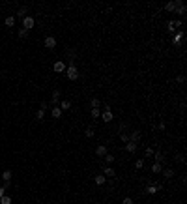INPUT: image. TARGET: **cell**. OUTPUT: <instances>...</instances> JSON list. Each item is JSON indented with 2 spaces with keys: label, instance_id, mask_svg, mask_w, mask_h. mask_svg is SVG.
Wrapping results in <instances>:
<instances>
[{
  "label": "cell",
  "instance_id": "cell-36",
  "mask_svg": "<svg viewBox=\"0 0 187 204\" xmlns=\"http://www.w3.org/2000/svg\"><path fill=\"white\" fill-rule=\"evenodd\" d=\"M176 82L183 84V82H185V75H178V77H176Z\"/></svg>",
  "mask_w": 187,
  "mask_h": 204
},
{
  "label": "cell",
  "instance_id": "cell-32",
  "mask_svg": "<svg viewBox=\"0 0 187 204\" xmlns=\"http://www.w3.org/2000/svg\"><path fill=\"white\" fill-rule=\"evenodd\" d=\"M0 204H11V197L4 195V197H2V199H0Z\"/></svg>",
  "mask_w": 187,
  "mask_h": 204
},
{
  "label": "cell",
  "instance_id": "cell-29",
  "mask_svg": "<svg viewBox=\"0 0 187 204\" xmlns=\"http://www.w3.org/2000/svg\"><path fill=\"white\" fill-rule=\"evenodd\" d=\"M45 114H47V113H45L43 109H40V111L36 113V120H43V118H45Z\"/></svg>",
  "mask_w": 187,
  "mask_h": 204
},
{
  "label": "cell",
  "instance_id": "cell-15",
  "mask_svg": "<svg viewBox=\"0 0 187 204\" xmlns=\"http://www.w3.org/2000/svg\"><path fill=\"white\" fill-rule=\"evenodd\" d=\"M51 116H53L54 120H58V118L62 116V109H60V107H53V109H51Z\"/></svg>",
  "mask_w": 187,
  "mask_h": 204
},
{
  "label": "cell",
  "instance_id": "cell-25",
  "mask_svg": "<svg viewBox=\"0 0 187 204\" xmlns=\"http://www.w3.org/2000/svg\"><path fill=\"white\" fill-rule=\"evenodd\" d=\"M2 178H4V182H11V170H4Z\"/></svg>",
  "mask_w": 187,
  "mask_h": 204
},
{
  "label": "cell",
  "instance_id": "cell-5",
  "mask_svg": "<svg viewBox=\"0 0 187 204\" xmlns=\"http://www.w3.org/2000/svg\"><path fill=\"white\" fill-rule=\"evenodd\" d=\"M159 189H163V184H151V186L146 187V193L148 195H155Z\"/></svg>",
  "mask_w": 187,
  "mask_h": 204
},
{
  "label": "cell",
  "instance_id": "cell-10",
  "mask_svg": "<svg viewBox=\"0 0 187 204\" xmlns=\"http://www.w3.org/2000/svg\"><path fill=\"white\" fill-rule=\"evenodd\" d=\"M137 148H138L137 142H133V141H127V142H125V150H127L129 154H135V152H137Z\"/></svg>",
  "mask_w": 187,
  "mask_h": 204
},
{
  "label": "cell",
  "instance_id": "cell-1",
  "mask_svg": "<svg viewBox=\"0 0 187 204\" xmlns=\"http://www.w3.org/2000/svg\"><path fill=\"white\" fill-rule=\"evenodd\" d=\"M66 75H67L69 81H77V79H79V69H77L75 64H69L66 68Z\"/></svg>",
  "mask_w": 187,
  "mask_h": 204
},
{
  "label": "cell",
  "instance_id": "cell-39",
  "mask_svg": "<svg viewBox=\"0 0 187 204\" xmlns=\"http://www.w3.org/2000/svg\"><path fill=\"white\" fill-rule=\"evenodd\" d=\"M9 186H11V182H4V186L2 187H4V189H9Z\"/></svg>",
  "mask_w": 187,
  "mask_h": 204
},
{
  "label": "cell",
  "instance_id": "cell-34",
  "mask_svg": "<svg viewBox=\"0 0 187 204\" xmlns=\"http://www.w3.org/2000/svg\"><path fill=\"white\" fill-rule=\"evenodd\" d=\"M135 167H137V168H142V167H144V159H137V161H135Z\"/></svg>",
  "mask_w": 187,
  "mask_h": 204
},
{
  "label": "cell",
  "instance_id": "cell-2",
  "mask_svg": "<svg viewBox=\"0 0 187 204\" xmlns=\"http://www.w3.org/2000/svg\"><path fill=\"white\" fill-rule=\"evenodd\" d=\"M112 118H114V114H112L111 107H109V105H105V107H103V113H101V120H103L105 124H109V122H112Z\"/></svg>",
  "mask_w": 187,
  "mask_h": 204
},
{
  "label": "cell",
  "instance_id": "cell-21",
  "mask_svg": "<svg viewBox=\"0 0 187 204\" xmlns=\"http://www.w3.org/2000/svg\"><path fill=\"white\" fill-rule=\"evenodd\" d=\"M103 159H105V163H107L109 167H111V165L114 163V159H116V157H114V155H112V154H107V155H105V157H103Z\"/></svg>",
  "mask_w": 187,
  "mask_h": 204
},
{
  "label": "cell",
  "instance_id": "cell-38",
  "mask_svg": "<svg viewBox=\"0 0 187 204\" xmlns=\"http://www.w3.org/2000/svg\"><path fill=\"white\" fill-rule=\"evenodd\" d=\"M40 109L47 111V109H49V103H47V101H41V107H40Z\"/></svg>",
  "mask_w": 187,
  "mask_h": 204
},
{
  "label": "cell",
  "instance_id": "cell-26",
  "mask_svg": "<svg viewBox=\"0 0 187 204\" xmlns=\"http://www.w3.org/2000/svg\"><path fill=\"white\" fill-rule=\"evenodd\" d=\"M66 55H67V56H69V60H71V64H73V60H75V58H77V51H73V49H71V51H67Z\"/></svg>",
  "mask_w": 187,
  "mask_h": 204
},
{
  "label": "cell",
  "instance_id": "cell-7",
  "mask_svg": "<svg viewBox=\"0 0 187 204\" xmlns=\"http://www.w3.org/2000/svg\"><path fill=\"white\" fill-rule=\"evenodd\" d=\"M140 139H142V133H140V129H135V131H131L129 133V141H133V142H140Z\"/></svg>",
  "mask_w": 187,
  "mask_h": 204
},
{
  "label": "cell",
  "instance_id": "cell-8",
  "mask_svg": "<svg viewBox=\"0 0 187 204\" xmlns=\"http://www.w3.org/2000/svg\"><path fill=\"white\" fill-rule=\"evenodd\" d=\"M66 68H67V66L62 62V60H56V62H54V66H53V69H54L56 73H64V71H66Z\"/></svg>",
  "mask_w": 187,
  "mask_h": 204
},
{
  "label": "cell",
  "instance_id": "cell-23",
  "mask_svg": "<svg viewBox=\"0 0 187 204\" xmlns=\"http://www.w3.org/2000/svg\"><path fill=\"white\" fill-rule=\"evenodd\" d=\"M4 24H6V26H9V28H11V26L15 24V17H11V15H9V17H6Z\"/></svg>",
  "mask_w": 187,
  "mask_h": 204
},
{
  "label": "cell",
  "instance_id": "cell-31",
  "mask_svg": "<svg viewBox=\"0 0 187 204\" xmlns=\"http://www.w3.org/2000/svg\"><path fill=\"white\" fill-rule=\"evenodd\" d=\"M19 38H21V39H26V38H28V30L21 28V30H19Z\"/></svg>",
  "mask_w": 187,
  "mask_h": 204
},
{
  "label": "cell",
  "instance_id": "cell-37",
  "mask_svg": "<svg viewBox=\"0 0 187 204\" xmlns=\"http://www.w3.org/2000/svg\"><path fill=\"white\" fill-rule=\"evenodd\" d=\"M122 204H133V199H131V197H125V199L122 200Z\"/></svg>",
  "mask_w": 187,
  "mask_h": 204
},
{
  "label": "cell",
  "instance_id": "cell-30",
  "mask_svg": "<svg viewBox=\"0 0 187 204\" xmlns=\"http://www.w3.org/2000/svg\"><path fill=\"white\" fill-rule=\"evenodd\" d=\"M17 17H21V19H24V17H26V8L17 9Z\"/></svg>",
  "mask_w": 187,
  "mask_h": 204
},
{
  "label": "cell",
  "instance_id": "cell-35",
  "mask_svg": "<svg viewBox=\"0 0 187 204\" xmlns=\"http://www.w3.org/2000/svg\"><path fill=\"white\" fill-rule=\"evenodd\" d=\"M144 155H146V157H151V155H153V150H151V148H146V150H144Z\"/></svg>",
  "mask_w": 187,
  "mask_h": 204
},
{
  "label": "cell",
  "instance_id": "cell-3",
  "mask_svg": "<svg viewBox=\"0 0 187 204\" xmlns=\"http://www.w3.org/2000/svg\"><path fill=\"white\" fill-rule=\"evenodd\" d=\"M34 24H36V21H34V17H30V15H26V17L22 19V28H24V30H32Z\"/></svg>",
  "mask_w": 187,
  "mask_h": 204
},
{
  "label": "cell",
  "instance_id": "cell-13",
  "mask_svg": "<svg viewBox=\"0 0 187 204\" xmlns=\"http://www.w3.org/2000/svg\"><path fill=\"white\" fill-rule=\"evenodd\" d=\"M180 26H182V21H170V23H169V32H172V34H174Z\"/></svg>",
  "mask_w": 187,
  "mask_h": 204
},
{
  "label": "cell",
  "instance_id": "cell-20",
  "mask_svg": "<svg viewBox=\"0 0 187 204\" xmlns=\"http://www.w3.org/2000/svg\"><path fill=\"white\" fill-rule=\"evenodd\" d=\"M161 174H163L165 178H172V176H174V170H172V168H163V170H161Z\"/></svg>",
  "mask_w": 187,
  "mask_h": 204
},
{
  "label": "cell",
  "instance_id": "cell-17",
  "mask_svg": "<svg viewBox=\"0 0 187 204\" xmlns=\"http://www.w3.org/2000/svg\"><path fill=\"white\" fill-rule=\"evenodd\" d=\"M105 182H107V178L103 176V174H97V176H95V186H105Z\"/></svg>",
  "mask_w": 187,
  "mask_h": 204
},
{
  "label": "cell",
  "instance_id": "cell-27",
  "mask_svg": "<svg viewBox=\"0 0 187 204\" xmlns=\"http://www.w3.org/2000/svg\"><path fill=\"white\" fill-rule=\"evenodd\" d=\"M90 116H92V118H99V116H101V111H99V109H92V111H90Z\"/></svg>",
  "mask_w": 187,
  "mask_h": 204
},
{
  "label": "cell",
  "instance_id": "cell-6",
  "mask_svg": "<svg viewBox=\"0 0 187 204\" xmlns=\"http://www.w3.org/2000/svg\"><path fill=\"white\" fill-rule=\"evenodd\" d=\"M185 4H183V2H174V11H176V13H178V15H182V17H183V15H185Z\"/></svg>",
  "mask_w": 187,
  "mask_h": 204
},
{
  "label": "cell",
  "instance_id": "cell-18",
  "mask_svg": "<svg viewBox=\"0 0 187 204\" xmlns=\"http://www.w3.org/2000/svg\"><path fill=\"white\" fill-rule=\"evenodd\" d=\"M60 109H62V111H67V109H71V101H67V99H62V101H60Z\"/></svg>",
  "mask_w": 187,
  "mask_h": 204
},
{
  "label": "cell",
  "instance_id": "cell-19",
  "mask_svg": "<svg viewBox=\"0 0 187 204\" xmlns=\"http://www.w3.org/2000/svg\"><path fill=\"white\" fill-rule=\"evenodd\" d=\"M161 170H163V165H161V163H153V165H151V172H153V174H159Z\"/></svg>",
  "mask_w": 187,
  "mask_h": 204
},
{
  "label": "cell",
  "instance_id": "cell-16",
  "mask_svg": "<svg viewBox=\"0 0 187 204\" xmlns=\"http://www.w3.org/2000/svg\"><path fill=\"white\" fill-rule=\"evenodd\" d=\"M153 157H155V163H165V154L163 152H153Z\"/></svg>",
  "mask_w": 187,
  "mask_h": 204
},
{
  "label": "cell",
  "instance_id": "cell-12",
  "mask_svg": "<svg viewBox=\"0 0 187 204\" xmlns=\"http://www.w3.org/2000/svg\"><path fill=\"white\" fill-rule=\"evenodd\" d=\"M60 95H62V94H60V90H54L53 95H51V103L49 105H54V107H56V103L60 101Z\"/></svg>",
  "mask_w": 187,
  "mask_h": 204
},
{
  "label": "cell",
  "instance_id": "cell-28",
  "mask_svg": "<svg viewBox=\"0 0 187 204\" xmlns=\"http://www.w3.org/2000/svg\"><path fill=\"white\" fill-rule=\"evenodd\" d=\"M165 11L172 13V11H174V2H167V4H165Z\"/></svg>",
  "mask_w": 187,
  "mask_h": 204
},
{
  "label": "cell",
  "instance_id": "cell-11",
  "mask_svg": "<svg viewBox=\"0 0 187 204\" xmlns=\"http://www.w3.org/2000/svg\"><path fill=\"white\" fill-rule=\"evenodd\" d=\"M103 176H105V178H114L116 176V170L112 167H105V168H103Z\"/></svg>",
  "mask_w": 187,
  "mask_h": 204
},
{
  "label": "cell",
  "instance_id": "cell-4",
  "mask_svg": "<svg viewBox=\"0 0 187 204\" xmlns=\"http://www.w3.org/2000/svg\"><path fill=\"white\" fill-rule=\"evenodd\" d=\"M183 43V32H174V36H172V45H182Z\"/></svg>",
  "mask_w": 187,
  "mask_h": 204
},
{
  "label": "cell",
  "instance_id": "cell-14",
  "mask_svg": "<svg viewBox=\"0 0 187 204\" xmlns=\"http://www.w3.org/2000/svg\"><path fill=\"white\" fill-rule=\"evenodd\" d=\"M107 154H109V152H107V148H105L103 144H99L97 148H95V155H97V157H105Z\"/></svg>",
  "mask_w": 187,
  "mask_h": 204
},
{
  "label": "cell",
  "instance_id": "cell-9",
  "mask_svg": "<svg viewBox=\"0 0 187 204\" xmlns=\"http://www.w3.org/2000/svg\"><path fill=\"white\" fill-rule=\"evenodd\" d=\"M45 47H47V49H54V47H56V38L54 36H47L45 38Z\"/></svg>",
  "mask_w": 187,
  "mask_h": 204
},
{
  "label": "cell",
  "instance_id": "cell-33",
  "mask_svg": "<svg viewBox=\"0 0 187 204\" xmlns=\"http://www.w3.org/2000/svg\"><path fill=\"white\" fill-rule=\"evenodd\" d=\"M120 141L127 142V141H129V133H125V131H122V133H120Z\"/></svg>",
  "mask_w": 187,
  "mask_h": 204
},
{
  "label": "cell",
  "instance_id": "cell-22",
  "mask_svg": "<svg viewBox=\"0 0 187 204\" xmlns=\"http://www.w3.org/2000/svg\"><path fill=\"white\" fill-rule=\"evenodd\" d=\"M90 105H92V109H99V105H101V101H99L97 97H92V99H90Z\"/></svg>",
  "mask_w": 187,
  "mask_h": 204
},
{
  "label": "cell",
  "instance_id": "cell-24",
  "mask_svg": "<svg viewBox=\"0 0 187 204\" xmlns=\"http://www.w3.org/2000/svg\"><path fill=\"white\" fill-rule=\"evenodd\" d=\"M84 135L88 137V139H92V137L95 135V131H94V127H92V126H88V127H86V131H84Z\"/></svg>",
  "mask_w": 187,
  "mask_h": 204
},
{
  "label": "cell",
  "instance_id": "cell-40",
  "mask_svg": "<svg viewBox=\"0 0 187 204\" xmlns=\"http://www.w3.org/2000/svg\"><path fill=\"white\" fill-rule=\"evenodd\" d=\"M4 195H6V189H4V187H0V199H2Z\"/></svg>",
  "mask_w": 187,
  "mask_h": 204
}]
</instances>
